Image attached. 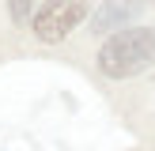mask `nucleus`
<instances>
[{
	"label": "nucleus",
	"mask_w": 155,
	"mask_h": 151,
	"mask_svg": "<svg viewBox=\"0 0 155 151\" xmlns=\"http://www.w3.org/2000/svg\"><path fill=\"white\" fill-rule=\"evenodd\" d=\"M34 4L38 0H8V11H12L15 23H27L30 15H34Z\"/></svg>",
	"instance_id": "4"
},
{
	"label": "nucleus",
	"mask_w": 155,
	"mask_h": 151,
	"mask_svg": "<svg viewBox=\"0 0 155 151\" xmlns=\"http://www.w3.org/2000/svg\"><path fill=\"white\" fill-rule=\"evenodd\" d=\"M87 8H91V0H42V8L30 15L34 38L38 42H49V45L64 42V38L80 27V19L87 15Z\"/></svg>",
	"instance_id": "2"
},
{
	"label": "nucleus",
	"mask_w": 155,
	"mask_h": 151,
	"mask_svg": "<svg viewBox=\"0 0 155 151\" xmlns=\"http://www.w3.org/2000/svg\"><path fill=\"white\" fill-rule=\"evenodd\" d=\"M144 0H102V8L95 11V19H91V27H95V34H110V30H121L129 19H133L136 11H140Z\"/></svg>",
	"instance_id": "3"
},
{
	"label": "nucleus",
	"mask_w": 155,
	"mask_h": 151,
	"mask_svg": "<svg viewBox=\"0 0 155 151\" xmlns=\"http://www.w3.org/2000/svg\"><path fill=\"white\" fill-rule=\"evenodd\" d=\"M155 64V27H125L98 49V72L110 79H129Z\"/></svg>",
	"instance_id": "1"
}]
</instances>
